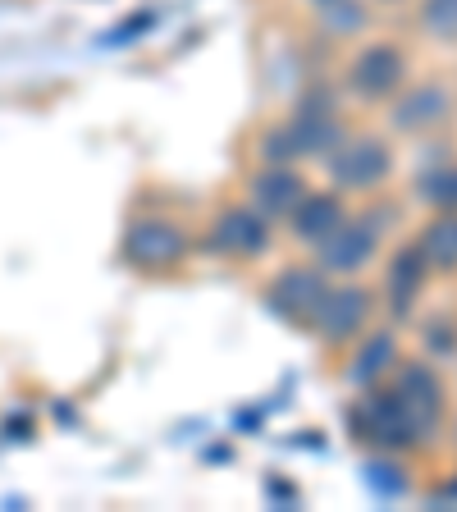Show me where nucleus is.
Here are the masks:
<instances>
[{
  "mask_svg": "<svg viewBox=\"0 0 457 512\" xmlns=\"http://www.w3.org/2000/svg\"><path fill=\"white\" fill-rule=\"evenodd\" d=\"M348 435L357 444L375 448V453H412V448L430 444L426 430L416 426V416L407 412V403L394 394V384H371V389H352V403L343 407Z\"/></svg>",
  "mask_w": 457,
  "mask_h": 512,
  "instance_id": "nucleus-1",
  "label": "nucleus"
},
{
  "mask_svg": "<svg viewBox=\"0 0 457 512\" xmlns=\"http://www.w3.org/2000/svg\"><path fill=\"white\" fill-rule=\"evenodd\" d=\"M375 311H380V293L375 288H366L362 279H330L307 320V334L320 348L348 352L375 325Z\"/></svg>",
  "mask_w": 457,
  "mask_h": 512,
  "instance_id": "nucleus-2",
  "label": "nucleus"
},
{
  "mask_svg": "<svg viewBox=\"0 0 457 512\" xmlns=\"http://www.w3.org/2000/svg\"><path fill=\"white\" fill-rule=\"evenodd\" d=\"M394 170H398L394 142L375 133V128H357V133L348 128V138L325 156V174H330V183L343 197H375L380 188H389Z\"/></svg>",
  "mask_w": 457,
  "mask_h": 512,
  "instance_id": "nucleus-3",
  "label": "nucleus"
},
{
  "mask_svg": "<svg viewBox=\"0 0 457 512\" xmlns=\"http://www.w3.org/2000/svg\"><path fill=\"white\" fill-rule=\"evenodd\" d=\"M412 83V55L398 37H371L343 60V92L362 106H389Z\"/></svg>",
  "mask_w": 457,
  "mask_h": 512,
  "instance_id": "nucleus-4",
  "label": "nucleus"
},
{
  "mask_svg": "<svg viewBox=\"0 0 457 512\" xmlns=\"http://www.w3.org/2000/svg\"><path fill=\"white\" fill-rule=\"evenodd\" d=\"M389 215L380 206H366V211H348V220L334 229L320 247H311V261L330 279H362L366 270L380 261L384 252V234H389Z\"/></svg>",
  "mask_w": 457,
  "mask_h": 512,
  "instance_id": "nucleus-5",
  "label": "nucleus"
},
{
  "mask_svg": "<svg viewBox=\"0 0 457 512\" xmlns=\"http://www.w3.org/2000/svg\"><path fill=\"white\" fill-rule=\"evenodd\" d=\"M192 256V234L174 215H133L119 234V261L138 275H174Z\"/></svg>",
  "mask_w": 457,
  "mask_h": 512,
  "instance_id": "nucleus-6",
  "label": "nucleus"
},
{
  "mask_svg": "<svg viewBox=\"0 0 457 512\" xmlns=\"http://www.w3.org/2000/svg\"><path fill=\"white\" fill-rule=\"evenodd\" d=\"M275 229L279 224L270 215H261L252 202H224L215 206V215L206 220L202 247L215 261H229V266H252V261H266L270 247H275Z\"/></svg>",
  "mask_w": 457,
  "mask_h": 512,
  "instance_id": "nucleus-7",
  "label": "nucleus"
},
{
  "mask_svg": "<svg viewBox=\"0 0 457 512\" xmlns=\"http://www.w3.org/2000/svg\"><path fill=\"white\" fill-rule=\"evenodd\" d=\"M384 110H389V128L394 133H403V138H430V133H439L457 115V92L444 78H421V83H407Z\"/></svg>",
  "mask_w": 457,
  "mask_h": 512,
  "instance_id": "nucleus-8",
  "label": "nucleus"
},
{
  "mask_svg": "<svg viewBox=\"0 0 457 512\" xmlns=\"http://www.w3.org/2000/svg\"><path fill=\"white\" fill-rule=\"evenodd\" d=\"M389 384H394V394L407 403V412L416 416V426L426 430V439H435L448 421V384L439 375V366L430 362L426 352L421 357H403L394 366V375H389Z\"/></svg>",
  "mask_w": 457,
  "mask_h": 512,
  "instance_id": "nucleus-9",
  "label": "nucleus"
},
{
  "mask_svg": "<svg viewBox=\"0 0 457 512\" xmlns=\"http://www.w3.org/2000/svg\"><path fill=\"white\" fill-rule=\"evenodd\" d=\"M325 284H330V275H325L316 261H293V266L275 270V275L266 279L261 302H266V311H270V316H279L284 325L307 330V320H311V311H316Z\"/></svg>",
  "mask_w": 457,
  "mask_h": 512,
  "instance_id": "nucleus-10",
  "label": "nucleus"
},
{
  "mask_svg": "<svg viewBox=\"0 0 457 512\" xmlns=\"http://www.w3.org/2000/svg\"><path fill=\"white\" fill-rule=\"evenodd\" d=\"M284 133H288V147L293 156L302 160H325L343 138H348V124H343V110L334 106L330 96H307L293 115L284 119Z\"/></svg>",
  "mask_w": 457,
  "mask_h": 512,
  "instance_id": "nucleus-11",
  "label": "nucleus"
},
{
  "mask_svg": "<svg viewBox=\"0 0 457 512\" xmlns=\"http://www.w3.org/2000/svg\"><path fill=\"white\" fill-rule=\"evenodd\" d=\"M430 279H435V270H430V261L421 256L416 238L398 243L394 252L384 256V284H380L384 311H389L394 320H407L416 307H421V298H426V284H430Z\"/></svg>",
  "mask_w": 457,
  "mask_h": 512,
  "instance_id": "nucleus-12",
  "label": "nucleus"
},
{
  "mask_svg": "<svg viewBox=\"0 0 457 512\" xmlns=\"http://www.w3.org/2000/svg\"><path fill=\"white\" fill-rule=\"evenodd\" d=\"M403 362V339L394 325H371L362 339L348 348V366H343V384L348 389H371L394 375V366Z\"/></svg>",
  "mask_w": 457,
  "mask_h": 512,
  "instance_id": "nucleus-13",
  "label": "nucleus"
},
{
  "mask_svg": "<svg viewBox=\"0 0 457 512\" xmlns=\"http://www.w3.org/2000/svg\"><path fill=\"white\" fill-rule=\"evenodd\" d=\"M311 183L302 179L298 165H279V160H261L256 174L247 179V202L261 215H270L275 224H284L288 215L298 211V202L307 197Z\"/></svg>",
  "mask_w": 457,
  "mask_h": 512,
  "instance_id": "nucleus-14",
  "label": "nucleus"
},
{
  "mask_svg": "<svg viewBox=\"0 0 457 512\" xmlns=\"http://www.w3.org/2000/svg\"><path fill=\"white\" fill-rule=\"evenodd\" d=\"M348 202L352 197H343L334 183H325V188H307V197L298 202V211L284 220L288 238H293L298 247H320L343 220H348V211H352Z\"/></svg>",
  "mask_w": 457,
  "mask_h": 512,
  "instance_id": "nucleus-15",
  "label": "nucleus"
},
{
  "mask_svg": "<svg viewBox=\"0 0 457 512\" xmlns=\"http://www.w3.org/2000/svg\"><path fill=\"white\" fill-rule=\"evenodd\" d=\"M412 238L435 275H457V206L453 211H430Z\"/></svg>",
  "mask_w": 457,
  "mask_h": 512,
  "instance_id": "nucleus-16",
  "label": "nucleus"
},
{
  "mask_svg": "<svg viewBox=\"0 0 457 512\" xmlns=\"http://www.w3.org/2000/svg\"><path fill=\"white\" fill-rule=\"evenodd\" d=\"M316 28L334 42H352V37H362L371 32V14H375V0H325L316 5Z\"/></svg>",
  "mask_w": 457,
  "mask_h": 512,
  "instance_id": "nucleus-17",
  "label": "nucleus"
},
{
  "mask_svg": "<svg viewBox=\"0 0 457 512\" xmlns=\"http://www.w3.org/2000/svg\"><path fill=\"white\" fill-rule=\"evenodd\" d=\"M412 197L426 211H453L457 206V160H444V165H430V170L416 174Z\"/></svg>",
  "mask_w": 457,
  "mask_h": 512,
  "instance_id": "nucleus-18",
  "label": "nucleus"
},
{
  "mask_svg": "<svg viewBox=\"0 0 457 512\" xmlns=\"http://www.w3.org/2000/svg\"><path fill=\"white\" fill-rule=\"evenodd\" d=\"M416 32L426 42H457V0H416Z\"/></svg>",
  "mask_w": 457,
  "mask_h": 512,
  "instance_id": "nucleus-19",
  "label": "nucleus"
},
{
  "mask_svg": "<svg viewBox=\"0 0 457 512\" xmlns=\"http://www.w3.org/2000/svg\"><path fill=\"white\" fill-rule=\"evenodd\" d=\"M426 339H421V348H426V357L430 362H439V357H448V352H457V325L448 316H435V320H426Z\"/></svg>",
  "mask_w": 457,
  "mask_h": 512,
  "instance_id": "nucleus-20",
  "label": "nucleus"
},
{
  "mask_svg": "<svg viewBox=\"0 0 457 512\" xmlns=\"http://www.w3.org/2000/svg\"><path fill=\"white\" fill-rule=\"evenodd\" d=\"M375 5H403V0H375Z\"/></svg>",
  "mask_w": 457,
  "mask_h": 512,
  "instance_id": "nucleus-21",
  "label": "nucleus"
},
{
  "mask_svg": "<svg viewBox=\"0 0 457 512\" xmlns=\"http://www.w3.org/2000/svg\"><path fill=\"white\" fill-rule=\"evenodd\" d=\"M307 5H311V10H316V5H325V0H307Z\"/></svg>",
  "mask_w": 457,
  "mask_h": 512,
  "instance_id": "nucleus-22",
  "label": "nucleus"
}]
</instances>
